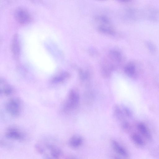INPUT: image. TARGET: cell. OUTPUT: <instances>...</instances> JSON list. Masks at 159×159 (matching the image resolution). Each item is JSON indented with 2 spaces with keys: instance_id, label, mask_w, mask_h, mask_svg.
<instances>
[{
  "instance_id": "obj_1",
  "label": "cell",
  "mask_w": 159,
  "mask_h": 159,
  "mask_svg": "<svg viewBox=\"0 0 159 159\" xmlns=\"http://www.w3.org/2000/svg\"><path fill=\"white\" fill-rule=\"evenodd\" d=\"M35 148L39 154L47 158L58 159L62 154L56 140L49 138L41 139L36 144Z\"/></svg>"
},
{
  "instance_id": "obj_2",
  "label": "cell",
  "mask_w": 159,
  "mask_h": 159,
  "mask_svg": "<svg viewBox=\"0 0 159 159\" xmlns=\"http://www.w3.org/2000/svg\"><path fill=\"white\" fill-rule=\"evenodd\" d=\"M79 102L80 96L78 93L74 90H71L62 106V112L67 113L72 111L77 107Z\"/></svg>"
},
{
  "instance_id": "obj_3",
  "label": "cell",
  "mask_w": 159,
  "mask_h": 159,
  "mask_svg": "<svg viewBox=\"0 0 159 159\" xmlns=\"http://www.w3.org/2000/svg\"><path fill=\"white\" fill-rule=\"evenodd\" d=\"M5 108L7 112L11 116L17 117L20 114L22 109L21 101L18 98H13L6 102Z\"/></svg>"
},
{
  "instance_id": "obj_4",
  "label": "cell",
  "mask_w": 159,
  "mask_h": 159,
  "mask_svg": "<svg viewBox=\"0 0 159 159\" xmlns=\"http://www.w3.org/2000/svg\"><path fill=\"white\" fill-rule=\"evenodd\" d=\"M4 135L7 139L18 141H23L26 138L24 132L17 127L14 126L8 128L5 131Z\"/></svg>"
},
{
  "instance_id": "obj_5",
  "label": "cell",
  "mask_w": 159,
  "mask_h": 159,
  "mask_svg": "<svg viewBox=\"0 0 159 159\" xmlns=\"http://www.w3.org/2000/svg\"><path fill=\"white\" fill-rule=\"evenodd\" d=\"M15 16L16 20L21 24H27L32 20V17L30 13L22 8L17 9L15 11Z\"/></svg>"
},
{
  "instance_id": "obj_6",
  "label": "cell",
  "mask_w": 159,
  "mask_h": 159,
  "mask_svg": "<svg viewBox=\"0 0 159 159\" xmlns=\"http://www.w3.org/2000/svg\"><path fill=\"white\" fill-rule=\"evenodd\" d=\"M114 67V66L111 62L107 61L103 62L101 66V71L102 76L105 78L109 77L111 75Z\"/></svg>"
},
{
  "instance_id": "obj_7",
  "label": "cell",
  "mask_w": 159,
  "mask_h": 159,
  "mask_svg": "<svg viewBox=\"0 0 159 159\" xmlns=\"http://www.w3.org/2000/svg\"><path fill=\"white\" fill-rule=\"evenodd\" d=\"M111 145L114 150L118 154L125 157H127L128 153L126 149L116 141L112 140Z\"/></svg>"
},
{
  "instance_id": "obj_8",
  "label": "cell",
  "mask_w": 159,
  "mask_h": 159,
  "mask_svg": "<svg viewBox=\"0 0 159 159\" xmlns=\"http://www.w3.org/2000/svg\"><path fill=\"white\" fill-rule=\"evenodd\" d=\"M0 93L6 96L12 94L14 92L13 89L3 80L0 82Z\"/></svg>"
},
{
  "instance_id": "obj_9",
  "label": "cell",
  "mask_w": 159,
  "mask_h": 159,
  "mask_svg": "<svg viewBox=\"0 0 159 159\" xmlns=\"http://www.w3.org/2000/svg\"><path fill=\"white\" fill-rule=\"evenodd\" d=\"M124 71L125 73L131 78H134L136 76L135 66L132 62H129L125 66Z\"/></svg>"
},
{
  "instance_id": "obj_10",
  "label": "cell",
  "mask_w": 159,
  "mask_h": 159,
  "mask_svg": "<svg viewBox=\"0 0 159 159\" xmlns=\"http://www.w3.org/2000/svg\"><path fill=\"white\" fill-rule=\"evenodd\" d=\"M83 139L82 137L75 135L71 137L69 141V146L73 148H77L80 147L83 143Z\"/></svg>"
},
{
  "instance_id": "obj_11",
  "label": "cell",
  "mask_w": 159,
  "mask_h": 159,
  "mask_svg": "<svg viewBox=\"0 0 159 159\" xmlns=\"http://www.w3.org/2000/svg\"><path fill=\"white\" fill-rule=\"evenodd\" d=\"M108 57L112 61L119 63L122 61V56L119 51L116 50H111L109 52Z\"/></svg>"
},
{
  "instance_id": "obj_12",
  "label": "cell",
  "mask_w": 159,
  "mask_h": 159,
  "mask_svg": "<svg viewBox=\"0 0 159 159\" xmlns=\"http://www.w3.org/2000/svg\"><path fill=\"white\" fill-rule=\"evenodd\" d=\"M109 23H102L98 27V30L100 33L110 35H113L115 34L114 30L111 26H108L106 24Z\"/></svg>"
},
{
  "instance_id": "obj_13",
  "label": "cell",
  "mask_w": 159,
  "mask_h": 159,
  "mask_svg": "<svg viewBox=\"0 0 159 159\" xmlns=\"http://www.w3.org/2000/svg\"><path fill=\"white\" fill-rule=\"evenodd\" d=\"M12 53L16 57H17L19 55L20 47L18 36L15 35L13 39L11 45Z\"/></svg>"
},
{
  "instance_id": "obj_14",
  "label": "cell",
  "mask_w": 159,
  "mask_h": 159,
  "mask_svg": "<svg viewBox=\"0 0 159 159\" xmlns=\"http://www.w3.org/2000/svg\"><path fill=\"white\" fill-rule=\"evenodd\" d=\"M114 113L116 118L119 120H123L124 118L123 111L119 106H115L114 108Z\"/></svg>"
},
{
  "instance_id": "obj_15",
  "label": "cell",
  "mask_w": 159,
  "mask_h": 159,
  "mask_svg": "<svg viewBox=\"0 0 159 159\" xmlns=\"http://www.w3.org/2000/svg\"><path fill=\"white\" fill-rule=\"evenodd\" d=\"M139 131L146 138L149 139L151 136L146 127L143 124H140L138 126Z\"/></svg>"
},
{
  "instance_id": "obj_16",
  "label": "cell",
  "mask_w": 159,
  "mask_h": 159,
  "mask_svg": "<svg viewBox=\"0 0 159 159\" xmlns=\"http://www.w3.org/2000/svg\"><path fill=\"white\" fill-rule=\"evenodd\" d=\"M132 139L133 141L137 144L142 146L144 144V142L141 137L138 135L134 134L132 136Z\"/></svg>"
},
{
  "instance_id": "obj_17",
  "label": "cell",
  "mask_w": 159,
  "mask_h": 159,
  "mask_svg": "<svg viewBox=\"0 0 159 159\" xmlns=\"http://www.w3.org/2000/svg\"><path fill=\"white\" fill-rule=\"evenodd\" d=\"M69 76V74L67 73H64L54 79L53 81L56 82H59L62 81L66 78H68Z\"/></svg>"
},
{
  "instance_id": "obj_18",
  "label": "cell",
  "mask_w": 159,
  "mask_h": 159,
  "mask_svg": "<svg viewBox=\"0 0 159 159\" xmlns=\"http://www.w3.org/2000/svg\"><path fill=\"white\" fill-rule=\"evenodd\" d=\"M79 73L80 78L82 80H84L87 78L88 74L87 73L84 71L82 69H80L79 70Z\"/></svg>"
},
{
  "instance_id": "obj_19",
  "label": "cell",
  "mask_w": 159,
  "mask_h": 159,
  "mask_svg": "<svg viewBox=\"0 0 159 159\" xmlns=\"http://www.w3.org/2000/svg\"><path fill=\"white\" fill-rule=\"evenodd\" d=\"M31 1L34 2H40L41 0H30Z\"/></svg>"
},
{
  "instance_id": "obj_20",
  "label": "cell",
  "mask_w": 159,
  "mask_h": 159,
  "mask_svg": "<svg viewBox=\"0 0 159 159\" xmlns=\"http://www.w3.org/2000/svg\"><path fill=\"white\" fill-rule=\"evenodd\" d=\"M120 1L123 2H128L130 1L131 0H119Z\"/></svg>"
}]
</instances>
